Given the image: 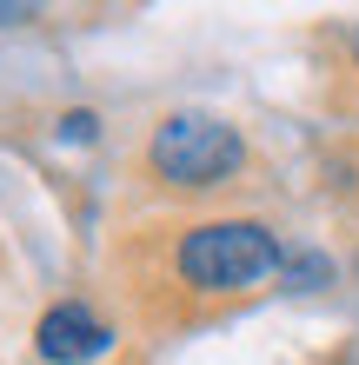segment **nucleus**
<instances>
[{
  "label": "nucleus",
  "mask_w": 359,
  "mask_h": 365,
  "mask_svg": "<svg viewBox=\"0 0 359 365\" xmlns=\"http://www.w3.org/2000/svg\"><path fill=\"white\" fill-rule=\"evenodd\" d=\"M286 266V246L260 220H200L173 246V272L193 292H253Z\"/></svg>",
  "instance_id": "f257e3e1"
},
{
  "label": "nucleus",
  "mask_w": 359,
  "mask_h": 365,
  "mask_svg": "<svg viewBox=\"0 0 359 365\" xmlns=\"http://www.w3.org/2000/svg\"><path fill=\"white\" fill-rule=\"evenodd\" d=\"M146 166L166 180V186H186V192H206V186H226L246 166V140L233 120L220 113H166L146 140Z\"/></svg>",
  "instance_id": "f03ea898"
},
{
  "label": "nucleus",
  "mask_w": 359,
  "mask_h": 365,
  "mask_svg": "<svg viewBox=\"0 0 359 365\" xmlns=\"http://www.w3.org/2000/svg\"><path fill=\"white\" fill-rule=\"evenodd\" d=\"M34 352L47 359V365H87V359H100V352H113V326H100L80 299H60V306L40 312Z\"/></svg>",
  "instance_id": "7ed1b4c3"
},
{
  "label": "nucleus",
  "mask_w": 359,
  "mask_h": 365,
  "mask_svg": "<svg viewBox=\"0 0 359 365\" xmlns=\"http://www.w3.org/2000/svg\"><path fill=\"white\" fill-rule=\"evenodd\" d=\"M286 286H300V292H313V286H326V279H333V266L320 259V252H286Z\"/></svg>",
  "instance_id": "20e7f679"
},
{
  "label": "nucleus",
  "mask_w": 359,
  "mask_h": 365,
  "mask_svg": "<svg viewBox=\"0 0 359 365\" xmlns=\"http://www.w3.org/2000/svg\"><path fill=\"white\" fill-rule=\"evenodd\" d=\"M93 126H100V120L87 113V106H74V113H60V140H74V146H80V140H93Z\"/></svg>",
  "instance_id": "39448f33"
},
{
  "label": "nucleus",
  "mask_w": 359,
  "mask_h": 365,
  "mask_svg": "<svg viewBox=\"0 0 359 365\" xmlns=\"http://www.w3.org/2000/svg\"><path fill=\"white\" fill-rule=\"evenodd\" d=\"M14 20H34L27 0H7V7H0V27H14Z\"/></svg>",
  "instance_id": "423d86ee"
},
{
  "label": "nucleus",
  "mask_w": 359,
  "mask_h": 365,
  "mask_svg": "<svg viewBox=\"0 0 359 365\" xmlns=\"http://www.w3.org/2000/svg\"><path fill=\"white\" fill-rule=\"evenodd\" d=\"M353 53H359V34H353Z\"/></svg>",
  "instance_id": "0eeeda50"
}]
</instances>
